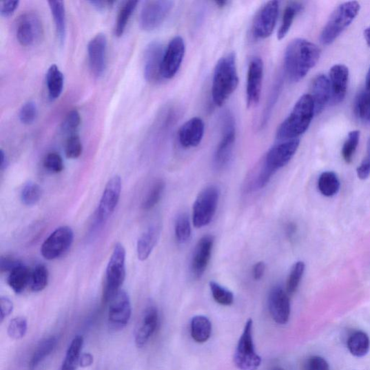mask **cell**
I'll return each mask as SVG.
<instances>
[{"instance_id": "6da1fadb", "label": "cell", "mask_w": 370, "mask_h": 370, "mask_svg": "<svg viewBox=\"0 0 370 370\" xmlns=\"http://www.w3.org/2000/svg\"><path fill=\"white\" fill-rule=\"evenodd\" d=\"M320 50L315 43L303 39L291 41L285 54L286 76L292 83L302 81L318 63Z\"/></svg>"}, {"instance_id": "9c48e42d", "label": "cell", "mask_w": 370, "mask_h": 370, "mask_svg": "<svg viewBox=\"0 0 370 370\" xmlns=\"http://www.w3.org/2000/svg\"><path fill=\"white\" fill-rule=\"evenodd\" d=\"M174 6L170 0H151L145 2L141 12L140 26L145 32L159 28L169 17Z\"/></svg>"}, {"instance_id": "ffe728a7", "label": "cell", "mask_w": 370, "mask_h": 370, "mask_svg": "<svg viewBox=\"0 0 370 370\" xmlns=\"http://www.w3.org/2000/svg\"><path fill=\"white\" fill-rule=\"evenodd\" d=\"M214 244V238L212 235H205L198 241L191 263L192 275L196 278H201L208 267Z\"/></svg>"}, {"instance_id": "d4e9b609", "label": "cell", "mask_w": 370, "mask_h": 370, "mask_svg": "<svg viewBox=\"0 0 370 370\" xmlns=\"http://www.w3.org/2000/svg\"><path fill=\"white\" fill-rule=\"evenodd\" d=\"M309 95L314 102L316 114H320L331 97L330 81L327 76L318 75L314 79L310 86Z\"/></svg>"}, {"instance_id": "d6986e66", "label": "cell", "mask_w": 370, "mask_h": 370, "mask_svg": "<svg viewBox=\"0 0 370 370\" xmlns=\"http://www.w3.org/2000/svg\"><path fill=\"white\" fill-rule=\"evenodd\" d=\"M107 39L105 34L95 36L88 45V62L94 75L100 77L106 69Z\"/></svg>"}, {"instance_id": "681fc988", "label": "cell", "mask_w": 370, "mask_h": 370, "mask_svg": "<svg viewBox=\"0 0 370 370\" xmlns=\"http://www.w3.org/2000/svg\"><path fill=\"white\" fill-rule=\"evenodd\" d=\"M83 152V145L80 137L76 134L69 136L65 144V155L68 158L76 159Z\"/></svg>"}, {"instance_id": "6f0895ef", "label": "cell", "mask_w": 370, "mask_h": 370, "mask_svg": "<svg viewBox=\"0 0 370 370\" xmlns=\"http://www.w3.org/2000/svg\"><path fill=\"white\" fill-rule=\"evenodd\" d=\"M90 3L96 10L102 11L106 10L115 3L114 1H90Z\"/></svg>"}, {"instance_id": "e0dca14e", "label": "cell", "mask_w": 370, "mask_h": 370, "mask_svg": "<svg viewBox=\"0 0 370 370\" xmlns=\"http://www.w3.org/2000/svg\"><path fill=\"white\" fill-rule=\"evenodd\" d=\"M263 63L259 56L251 59L249 63L246 85L247 108L256 107L260 100L263 79Z\"/></svg>"}, {"instance_id": "8fae6325", "label": "cell", "mask_w": 370, "mask_h": 370, "mask_svg": "<svg viewBox=\"0 0 370 370\" xmlns=\"http://www.w3.org/2000/svg\"><path fill=\"white\" fill-rule=\"evenodd\" d=\"M43 35V25L38 14L32 12L22 14L17 23V37L21 45L32 46L40 42Z\"/></svg>"}, {"instance_id": "4dcf8cb0", "label": "cell", "mask_w": 370, "mask_h": 370, "mask_svg": "<svg viewBox=\"0 0 370 370\" xmlns=\"http://www.w3.org/2000/svg\"><path fill=\"white\" fill-rule=\"evenodd\" d=\"M84 340L81 336L73 338L67 351L65 360L61 370H76L81 358V351Z\"/></svg>"}, {"instance_id": "ba28073f", "label": "cell", "mask_w": 370, "mask_h": 370, "mask_svg": "<svg viewBox=\"0 0 370 370\" xmlns=\"http://www.w3.org/2000/svg\"><path fill=\"white\" fill-rule=\"evenodd\" d=\"M219 196V189L214 185L206 187L200 192L192 209V222L195 227L202 228L211 223L217 209Z\"/></svg>"}, {"instance_id": "836d02e7", "label": "cell", "mask_w": 370, "mask_h": 370, "mask_svg": "<svg viewBox=\"0 0 370 370\" xmlns=\"http://www.w3.org/2000/svg\"><path fill=\"white\" fill-rule=\"evenodd\" d=\"M138 1L129 0L123 3L120 8L115 24L114 34L116 37H121L123 35L130 17L134 12Z\"/></svg>"}, {"instance_id": "e575fe53", "label": "cell", "mask_w": 370, "mask_h": 370, "mask_svg": "<svg viewBox=\"0 0 370 370\" xmlns=\"http://www.w3.org/2000/svg\"><path fill=\"white\" fill-rule=\"evenodd\" d=\"M303 6L298 3H291L284 12L282 22L278 29L277 37L279 41L284 39L289 33L293 22L302 10Z\"/></svg>"}, {"instance_id": "3957f363", "label": "cell", "mask_w": 370, "mask_h": 370, "mask_svg": "<svg viewBox=\"0 0 370 370\" xmlns=\"http://www.w3.org/2000/svg\"><path fill=\"white\" fill-rule=\"evenodd\" d=\"M315 114L312 97L309 94L303 95L296 103L287 119L278 127L277 139L281 141L298 139L307 131Z\"/></svg>"}, {"instance_id": "f35d334b", "label": "cell", "mask_w": 370, "mask_h": 370, "mask_svg": "<svg viewBox=\"0 0 370 370\" xmlns=\"http://www.w3.org/2000/svg\"><path fill=\"white\" fill-rule=\"evenodd\" d=\"M165 183L161 180L157 181L152 186L143 202L142 208L143 210L149 211L154 208L159 203L164 194Z\"/></svg>"}, {"instance_id": "f907efd6", "label": "cell", "mask_w": 370, "mask_h": 370, "mask_svg": "<svg viewBox=\"0 0 370 370\" xmlns=\"http://www.w3.org/2000/svg\"><path fill=\"white\" fill-rule=\"evenodd\" d=\"M302 370H330V367L328 362L323 358L312 356L304 362Z\"/></svg>"}, {"instance_id": "277c9868", "label": "cell", "mask_w": 370, "mask_h": 370, "mask_svg": "<svg viewBox=\"0 0 370 370\" xmlns=\"http://www.w3.org/2000/svg\"><path fill=\"white\" fill-rule=\"evenodd\" d=\"M300 140L293 139L274 145L266 154L257 181V185L263 188L269 184L273 176L285 167L297 152Z\"/></svg>"}, {"instance_id": "f5cc1de1", "label": "cell", "mask_w": 370, "mask_h": 370, "mask_svg": "<svg viewBox=\"0 0 370 370\" xmlns=\"http://www.w3.org/2000/svg\"><path fill=\"white\" fill-rule=\"evenodd\" d=\"M19 1H4L0 3V14L5 18H8L19 8Z\"/></svg>"}, {"instance_id": "83f0119b", "label": "cell", "mask_w": 370, "mask_h": 370, "mask_svg": "<svg viewBox=\"0 0 370 370\" xmlns=\"http://www.w3.org/2000/svg\"><path fill=\"white\" fill-rule=\"evenodd\" d=\"M59 41L63 43L66 35V12L65 3L61 0L48 2Z\"/></svg>"}, {"instance_id": "d590c367", "label": "cell", "mask_w": 370, "mask_h": 370, "mask_svg": "<svg viewBox=\"0 0 370 370\" xmlns=\"http://www.w3.org/2000/svg\"><path fill=\"white\" fill-rule=\"evenodd\" d=\"M340 186L338 177L333 172H323L319 177L318 187L321 194L325 196L332 197L336 195Z\"/></svg>"}, {"instance_id": "1f68e13d", "label": "cell", "mask_w": 370, "mask_h": 370, "mask_svg": "<svg viewBox=\"0 0 370 370\" xmlns=\"http://www.w3.org/2000/svg\"><path fill=\"white\" fill-rule=\"evenodd\" d=\"M57 343L55 336L43 339L37 347L33 356L28 363V370H35L37 367L54 351Z\"/></svg>"}, {"instance_id": "52a82bcc", "label": "cell", "mask_w": 370, "mask_h": 370, "mask_svg": "<svg viewBox=\"0 0 370 370\" xmlns=\"http://www.w3.org/2000/svg\"><path fill=\"white\" fill-rule=\"evenodd\" d=\"M253 325V320L249 319L234 352V362L240 370H257L261 364L254 348Z\"/></svg>"}, {"instance_id": "ac0fdd59", "label": "cell", "mask_w": 370, "mask_h": 370, "mask_svg": "<svg viewBox=\"0 0 370 370\" xmlns=\"http://www.w3.org/2000/svg\"><path fill=\"white\" fill-rule=\"evenodd\" d=\"M185 54V43L181 37H175L165 49L163 59L162 76L164 79H172L178 72Z\"/></svg>"}, {"instance_id": "9a60e30c", "label": "cell", "mask_w": 370, "mask_h": 370, "mask_svg": "<svg viewBox=\"0 0 370 370\" xmlns=\"http://www.w3.org/2000/svg\"><path fill=\"white\" fill-rule=\"evenodd\" d=\"M122 191V180L116 175L107 183L101 198L97 212V219L101 223L106 222L114 214L119 203Z\"/></svg>"}, {"instance_id": "b9f144b4", "label": "cell", "mask_w": 370, "mask_h": 370, "mask_svg": "<svg viewBox=\"0 0 370 370\" xmlns=\"http://www.w3.org/2000/svg\"><path fill=\"white\" fill-rule=\"evenodd\" d=\"M41 196V187L36 183L29 182L24 185L21 198L24 205L32 206L40 201Z\"/></svg>"}, {"instance_id": "91938a15", "label": "cell", "mask_w": 370, "mask_h": 370, "mask_svg": "<svg viewBox=\"0 0 370 370\" xmlns=\"http://www.w3.org/2000/svg\"><path fill=\"white\" fill-rule=\"evenodd\" d=\"M8 161L6 153L3 150L0 151V169L2 171L7 169Z\"/></svg>"}, {"instance_id": "c3c4849f", "label": "cell", "mask_w": 370, "mask_h": 370, "mask_svg": "<svg viewBox=\"0 0 370 370\" xmlns=\"http://www.w3.org/2000/svg\"><path fill=\"white\" fill-rule=\"evenodd\" d=\"M43 167L53 174L61 173L64 169V162L60 154L55 152L48 154L44 158Z\"/></svg>"}, {"instance_id": "db71d44e", "label": "cell", "mask_w": 370, "mask_h": 370, "mask_svg": "<svg viewBox=\"0 0 370 370\" xmlns=\"http://www.w3.org/2000/svg\"><path fill=\"white\" fill-rule=\"evenodd\" d=\"M13 311L12 302L6 297H1L0 298V319H1V323L4 320L10 316Z\"/></svg>"}, {"instance_id": "ab89813d", "label": "cell", "mask_w": 370, "mask_h": 370, "mask_svg": "<svg viewBox=\"0 0 370 370\" xmlns=\"http://www.w3.org/2000/svg\"><path fill=\"white\" fill-rule=\"evenodd\" d=\"M305 270V264L302 261L296 263L290 271L287 279L286 291L292 295L298 290Z\"/></svg>"}, {"instance_id": "74e56055", "label": "cell", "mask_w": 370, "mask_h": 370, "mask_svg": "<svg viewBox=\"0 0 370 370\" xmlns=\"http://www.w3.org/2000/svg\"><path fill=\"white\" fill-rule=\"evenodd\" d=\"M49 271L45 265L39 264L32 273L30 286L34 292H39L48 285Z\"/></svg>"}, {"instance_id": "7bdbcfd3", "label": "cell", "mask_w": 370, "mask_h": 370, "mask_svg": "<svg viewBox=\"0 0 370 370\" xmlns=\"http://www.w3.org/2000/svg\"><path fill=\"white\" fill-rule=\"evenodd\" d=\"M210 289L214 300L220 305L229 306L234 302V295L232 291L220 286L215 281H211Z\"/></svg>"}, {"instance_id": "680465c9", "label": "cell", "mask_w": 370, "mask_h": 370, "mask_svg": "<svg viewBox=\"0 0 370 370\" xmlns=\"http://www.w3.org/2000/svg\"><path fill=\"white\" fill-rule=\"evenodd\" d=\"M94 363V357L91 353H84L81 355L80 360V366L87 367L91 366Z\"/></svg>"}, {"instance_id": "30bf717a", "label": "cell", "mask_w": 370, "mask_h": 370, "mask_svg": "<svg viewBox=\"0 0 370 370\" xmlns=\"http://www.w3.org/2000/svg\"><path fill=\"white\" fill-rule=\"evenodd\" d=\"M73 240L74 233L70 227H59L43 242L41 254L46 260H56L66 253L72 245Z\"/></svg>"}, {"instance_id": "e7e4bbea", "label": "cell", "mask_w": 370, "mask_h": 370, "mask_svg": "<svg viewBox=\"0 0 370 370\" xmlns=\"http://www.w3.org/2000/svg\"><path fill=\"white\" fill-rule=\"evenodd\" d=\"M271 370H284L282 368L280 367H274Z\"/></svg>"}, {"instance_id": "4fadbf2b", "label": "cell", "mask_w": 370, "mask_h": 370, "mask_svg": "<svg viewBox=\"0 0 370 370\" xmlns=\"http://www.w3.org/2000/svg\"><path fill=\"white\" fill-rule=\"evenodd\" d=\"M236 141V127L233 117L229 113L224 116L223 132L214 154V164L216 168L227 167L232 157Z\"/></svg>"}, {"instance_id": "5b68a950", "label": "cell", "mask_w": 370, "mask_h": 370, "mask_svg": "<svg viewBox=\"0 0 370 370\" xmlns=\"http://www.w3.org/2000/svg\"><path fill=\"white\" fill-rule=\"evenodd\" d=\"M360 10L358 2H347L339 6L331 14L322 29L320 41L325 45L333 43L357 17Z\"/></svg>"}, {"instance_id": "8992f818", "label": "cell", "mask_w": 370, "mask_h": 370, "mask_svg": "<svg viewBox=\"0 0 370 370\" xmlns=\"http://www.w3.org/2000/svg\"><path fill=\"white\" fill-rule=\"evenodd\" d=\"M126 251L121 243H116L107 265L103 301L110 302L114 296L121 289L126 276Z\"/></svg>"}, {"instance_id": "bcb514c9", "label": "cell", "mask_w": 370, "mask_h": 370, "mask_svg": "<svg viewBox=\"0 0 370 370\" xmlns=\"http://www.w3.org/2000/svg\"><path fill=\"white\" fill-rule=\"evenodd\" d=\"M81 123V117L77 110L68 113L62 125L63 132L69 136L76 135Z\"/></svg>"}, {"instance_id": "60d3db41", "label": "cell", "mask_w": 370, "mask_h": 370, "mask_svg": "<svg viewBox=\"0 0 370 370\" xmlns=\"http://www.w3.org/2000/svg\"><path fill=\"white\" fill-rule=\"evenodd\" d=\"M174 230L176 240L179 243L184 244L189 240L192 229L189 217L185 214L177 216Z\"/></svg>"}, {"instance_id": "cb8c5ba5", "label": "cell", "mask_w": 370, "mask_h": 370, "mask_svg": "<svg viewBox=\"0 0 370 370\" xmlns=\"http://www.w3.org/2000/svg\"><path fill=\"white\" fill-rule=\"evenodd\" d=\"M205 125L199 117L192 118L179 130L178 140L185 149L198 146L204 136Z\"/></svg>"}, {"instance_id": "f6af8a7d", "label": "cell", "mask_w": 370, "mask_h": 370, "mask_svg": "<svg viewBox=\"0 0 370 370\" xmlns=\"http://www.w3.org/2000/svg\"><path fill=\"white\" fill-rule=\"evenodd\" d=\"M27 329V320L23 317H17L10 322L8 334L14 340H20L25 336Z\"/></svg>"}, {"instance_id": "11a10c76", "label": "cell", "mask_w": 370, "mask_h": 370, "mask_svg": "<svg viewBox=\"0 0 370 370\" xmlns=\"http://www.w3.org/2000/svg\"><path fill=\"white\" fill-rule=\"evenodd\" d=\"M21 264V262L11 257H2L1 260H0V269H1L2 272L10 273Z\"/></svg>"}, {"instance_id": "7402d4cb", "label": "cell", "mask_w": 370, "mask_h": 370, "mask_svg": "<svg viewBox=\"0 0 370 370\" xmlns=\"http://www.w3.org/2000/svg\"><path fill=\"white\" fill-rule=\"evenodd\" d=\"M158 323V309L155 306L147 307L135 332V342L138 348H143L155 333Z\"/></svg>"}, {"instance_id": "7dc6e473", "label": "cell", "mask_w": 370, "mask_h": 370, "mask_svg": "<svg viewBox=\"0 0 370 370\" xmlns=\"http://www.w3.org/2000/svg\"><path fill=\"white\" fill-rule=\"evenodd\" d=\"M38 116V109L36 103L29 101L24 103L19 113L20 121L26 125L33 124Z\"/></svg>"}, {"instance_id": "816d5d0a", "label": "cell", "mask_w": 370, "mask_h": 370, "mask_svg": "<svg viewBox=\"0 0 370 370\" xmlns=\"http://www.w3.org/2000/svg\"><path fill=\"white\" fill-rule=\"evenodd\" d=\"M357 172L358 177L361 180H366L370 175V138L367 143V156L358 168Z\"/></svg>"}, {"instance_id": "ee69618b", "label": "cell", "mask_w": 370, "mask_h": 370, "mask_svg": "<svg viewBox=\"0 0 370 370\" xmlns=\"http://www.w3.org/2000/svg\"><path fill=\"white\" fill-rule=\"evenodd\" d=\"M360 138V132L353 130L349 133L342 149V156L345 161L349 164L351 162L355 152L357 150Z\"/></svg>"}, {"instance_id": "7a4b0ae2", "label": "cell", "mask_w": 370, "mask_h": 370, "mask_svg": "<svg viewBox=\"0 0 370 370\" xmlns=\"http://www.w3.org/2000/svg\"><path fill=\"white\" fill-rule=\"evenodd\" d=\"M238 84L235 54L229 53L220 59L214 69L212 93L215 105L223 106Z\"/></svg>"}, {"instance_id": "484cf974", "label": "cell", "mask_w": 370, "mask_h": 370, "mask_svg": "<svg viewBox=\"0 0 370 370\" xmlns=\"http://www.w3.org/2000/svg\"><path fill=\"white\" fill-rule=\"evenodd\" d=\"M161 230L160 226L154 225L140 236L137 243V254L140 260L145 261L149 258L158 242Z\"/></svg>"}, {"instance_id": "7c38bea8", "label": "cell", "mask_w": 370, "mask_h": 370, "mask_svg": "<svg viewBox=\"0 0 370 370\" xmlns=\"http://www.w3.org/2000/svg\"><path fill=\"white\" fill-rule=\"evenodd\" d=\"M279 14V3L270 1L257 12L253 22L251 32L257 39H267L272 35Z\"/></svg>"}, {"instance_id": "6125c7cd", "label": "cell", "mask_w": 370, "mask_h": 370, "mask_svg": "<svg viewBox=\"0 0 370 370\" xmlns=\"http://www.w3.org/2000/svg\"><path fill=\"white\" fill-rule=\"evenodd\" d=\"M366 87L367 90L370 91V68L369 69L366 78Z\"/></svg>"}, {"instance_id": "f1b7e54d", "label": "cell", "mask_w": 370, "mask_h": 370, "mask_svg": "<svg viewBox=\"0 0 370 370\" xmlns=\"http://www.w3.org/2000/svg\"><path fill=\"white\" fill-rule=\"evenodd\" d=\"M64 76L56 65H52L47 72L46 81L50 100L57 99L63 93Z\"/></svg>"}, {"instance_id": "94428289", "label": "cell", "mask_w": 370, "mask_h": 370, "mask_svg": "<svg viewBox=\"0 0 370 370\" xmlns=\"http://www.w3.org/2000/svg\"><path fill=\"white\" fill-rule=\"evenodd\" d=\"M364 37H365L367 45L370 47V27L366 29L364 32Z\"/></svg>"}, {"instance_id": "f546056e", "label": "cell", "mask_w": 370, "mask_h": 370, "mask_svg": "<svg viewBox=\"0 0 370 370\" xmlns=\"http://www.w3.org/2000/svg\"><path fill=\"white\" fill-rule=\"evenodd\" d=\"M212 325L208 318L198 316L192 319L191 336L196 342L204 343L212 335Z\"/></svg>"}, {"instance_id": "d6a6232c", "label": "cell", "mask_w": 370, "mask_h": 370, "mask_svg": "<svg viewBox=\"0 0 370 370\" xmlns=\"http://www.w3.org/2000/svg\"><path fill=\"white\" fill-rule=\"evenodd\" d=\"M347 347L354 357L363 358L367 354L370 349L369 338L363 331L355 332L349 338Z\"/></svg>"}, {"instance_id": "8d00e7d4", "label": "cell", "mask_w": 370, "mask_h": 370, "mask_svg": "<svg viewBox=\"0 0 370 370\" xmlns=\"http://www.w3.org/2000/svg\"><path fill=\"white\" fill-rule=\"evenodd\" d=\"M354 111L360 120L370 123V91H363L358 94Z\"/></svg>"}, {"instance_id": "be15d7a7", "label": "cell", "mask_w": 370, "mask_h": 370, "mask_svg": "<svg viewBox=\"0 0 370 370\" xmlns=\"http://www.w3.org/2000/svg\"><path fill=\"white\" fill-rule=\"evenodd\" d=\"M229 3L227 1H218L216 2V6L219 8H225Z\"/></svg>"}, {"instance_id": "9f6ffc18", "label": "cell", "mask_w": 370, "mask_h": 370, "mask_svg": "<svg viewBox=\"0 0 370 370\" xmlns=\"http://www.w3.org/2000/svg\"><path fill=\"white\" fill-rule=\"evenodd\" d=\"M265 271V265L263 262H258L254 266L253 269V275L255 280H260L264 276Z\"/></svg>"}, {"instance_id": "4316f807", "label": "cell", "mask_w": 370, "mask_h": 370, "mask_svg": "<svg viewBox=\"0 0 370 370\" xmlns=\"http://www.w3.org/2000/svg\"><path fill=\"white\" fill-rule=\"evenodd\" d=\"M32 273L22 263L14 268L8 277V284L17 294H21L30 285Z\"/></svg>"}, {"instance_id": "5bb4252c", "label": "cell", "mask_w": 370, "mask_h": 370, "mask_svg": "<svg viewBox=\"0 0 370 370\" xmlns=\"http://www.w3.org/2000/svg\"><path fill=\"white\" fill-rule=\"evenodd\" d=\"M132 314L131 302L127 292L121 289L110 300L109 325L114 331H121L128 324Z\"/></svg>"}, {"instance_id": "603a6c76", "label": "cell", "mask_w": 370, "mask_h": 370, "mask_svg": "<svg viewBox=\"0 0 370 370\" xmlns=\"http://www.w3.org/2000/svg\"><path fill=\"white\" fill-rule=\"evenodd\" d=\"M349 72L347 67L336 65L330 71L331 101L337 105L345 99L348 88Z\"/></svg>"}, {"instance_id": "44dd1931", "label": "cell", "mask_w": 370, "mask_h": 370, "mask_svg": "<svg viewBox=\"0 0 370 370\" xmlns=\"http://www.w3.org/2000/svg\"><path fill=\"white\" fill-rule=\"evenodd\" d=\"M269 308L271 316L278 324L285 325L289 319L291 307L289 294L282 288H273L269 297Z\"/></svg>"}, {"instance_id": "2e32d148", "label": "cell", "mask_w": 370, "mask_h": 370, "mask_svg": "<svg viewBox=\"0 0 370 370\" xmlns=\"http://www.w3.org/2000/svg\"><path fill=\"white\" fill-rule=\"evenodd\" d=\"M165 50L159 41H152L145 52L144 76L147 82L156 84L164 78L162 76L163 59Z\"/></svg>"}]
</instances>
